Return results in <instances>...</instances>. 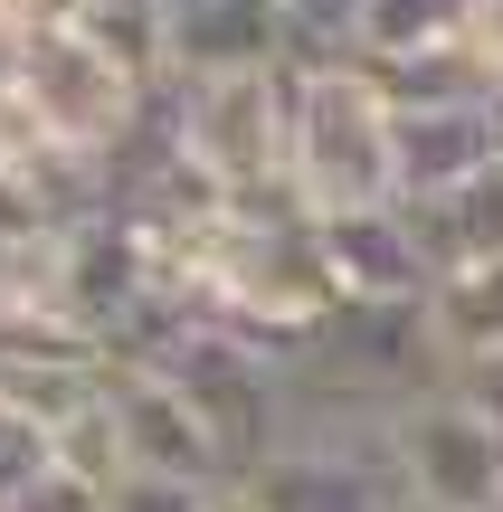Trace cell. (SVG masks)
Masks as SVG:
<instances>
[{"mask_svg": "<svg viewBox=\"0 0 503 512\" xmlns=\"http://www.w3.org/2000/svg\"><path fill=\"white\" fill-rule=\"evenodd\" d=\"M304 219H361L399 209V105L361 57H295V171H285Z\"/></svg>", "mask_w": 503, "mask_h": 512, "instance_id": "obj_1", "label": "cell"}, {"mask_svg": "<svg viewBox=\"0 0 503 512\" xmlns=\"http://www.w3.org/2000/svg\"><path fill=\"white\" fill-rule=\"evenodd\" d=\"M133 361H152L190 408H200V427L219 437V456H228V475H238V484L285 446V361H276V351H257L247 332L209 323V313H171Z\"/></svg>", "mask_w": 503, "mask_h": 512, "instance_id": "obj_2", "label": "cell"}, {"mask_svg": "<svg viewBox=\"0 0 503 512\" xmlns=\"http://www.w3.org/2000/svg\"><path fill=\"white\" fill-rule=\"evenodd\" d=\"M181 133L190 162L219 181V200H295V57L266 76H219V86H181Z\"/></svg>", "mask_w": 503, "mask_h": 512, "instance_id": "obj_3", "label": "cell"}, {"mask_svg": "<svg viewBox=\"0 0 503 512\" xmlns=\"http://www.w3.org/2000/svg\"><path fill=\"white\" fill-rule=\"evenodd\" d=\"M390 465L409 512H503V427H485L456 389L418 399L390 427Z\"/></svg>", "mask_w": 503, "mask_h": 512, "instance_id": "obj_4", "label": "cell"}, {"mask_svg": "<svg viewBox=\"0 0 503 512\" xmlns=\"http://www.w3.org/2000/svg\"><path fill=\"white\" fill-rule=\"evenodd\" d=\"M105 427H114V456H124V475L200 484V494L238 484V475H228V456H219V437L200 427V408H190L152 361H133V351H114V361H105Z\"/></svg>", "mask_w": 503, "mask_h": 512, "instance_id": "obj_5", "label": "cell"}, {"mask_svg": "<svg viewBox=\"0 0 503 512\" xmlns=\"http://www.w3.org/2000/svg\"><path fill=\"white\" fill-rule=\"evenodd\" d=\"M247 494L257 512H409L390 446H276Z\"/></svg>", "mask_w": 503, "mask_h": 512, "instance_id": "obj_6", "label": "cell"}, {"mask_svg": "<svg viewBox=\"0 0 503 512\" xmlns=\"http://www.w3.org/2000/svg\"><path fill=\"white\" fill-rule=\"evenodd\" d=\"M295 57L285 0H190L171 10V86H219V76H266Z\"/></svg>", "mask_w": 503, "mask_h": 512, "instance_id": "obj_7", "label": "cell"}, {"mask_svg": "<svg viewBox=\"0 0 503 512\" xmlns=\"http://www.w3.org/2000/svg\"><path fill=\"white\" fill-rule=\"evenodd\" d=\"M323 266H333L342 304H428V247H418L409 209H361V219H314Z\"/></svg>", "mask_w": 503, "mask_h": 512, "instance_id": "obj_8", "label": "cell"}, {"mask_svg": "<svg viewBox=\"0 0 503 512\" xmlns=\"http://www.w3.org/2000/svg\"><path fill=\"white\" fill-rule=\"evenodd\" d=\"M494 162H503L494 105H418V114H399V209L456 200Z\"/></svg>", "mask_w": 503, "mask_h": 512, "instance_id": "obj_9", "label": "cell"}, {"mask_svg": "<svg viewBox=\"0 0 503 512\" xmlns=\"http://www.w3.org/2000/svg\"><path fill=\"white\" fill-rule=\"evenodd\" d=\"M475 48V0H371L352 57L371 76L390 67H428V57H466Z\"/></svg>", "mask_w": 503, "mask_h": 512, "instance_id": "obj_10", "label": "cell"}, {"mask_svg": "<svg viewBox=\"0 0 503 512\" xmlns=\"http://www.w3.org/2000/svg\"><path fill=\"white\" fill-rule=\"evenodd\" d=\"M428 342H437V361H447V380L503 351V256L428 285Z\"/></svg>", "mask_w": 503, "mask_h": 512, "instance_id": "obj_11", "label": "cell"}, {"mask_svg": "<svg viewBox=\"0 0 503 512\" xmlns=\"http://www.w3.org/2000/svg\"><path fill=\"white\" fill-rule=\"evenodd\" d=\"M418 247H428V275H466V266H494L503 256V162L485 181H466L456 200H428L409 209Z\"/></svg>", "mask_w": 503, "mask_h": 512, "instance_id": "obj_12", "label": "cell"}, {"mask_svg": "<svg viewBox=\"0 0 503 512\" xmlns=\"http://www.w3.org/2000/svg\"><path fill=\"white\" fill-rule=\"evenodd\" d=\"M105 494H114V484L76 475V465H48L29 494H19V503H0V512H105Z\"/></svg>", "mask_w": 503, "mask_h": 512, "instance_id": "obj_13", "label": "cell"}, {"mask_svg": "<svg viewBox=\"0 0 503 512\" xmlns=\"http://www.w3.org/2000/svg\"><path fill=\"white\" fill-rule=\"evenodd\" d=\"M105 512H209L200 484H162V475H114Z\"/></svg>", "mask_w": 503, "mask_h": 512, "instance_id": "obj_14", "label": "cell"}, {"mask_svg": "<svg viewBox=\"0 0 503 512\" xmlns=\"http://www.w3.org/2000/svg\"><path fill=\"white\" fill-rule=\"evenodd\" d=\"M447 389H456V399H466L485 427H503V351H494V361H475V370H456Z\"/></svg>", "mask_w": 503, "mask_h": 512, "instance_id": "obj_15", "label": "cell"}, {"mask_svg": "<svg viewBox=\"0 0 503 512\" xmlns=\"http://www.w3.org/2000/svg\"><path fill=\"white\" fill-rule=\"evenodd\" d=\"M19 48H29V19L0 10V114H10V95H19Z\"/></svg>", "mask_w": 503, "mask_h": 512, "instance_id": "obj_16", "label": "cell"}, {"mask_svg": "<svg viewBox=\"0 0 503 512\" xmlns=\"http://www.w3.org/2000/svg\"><path fill=\"white\" fill-rule=\"evenodd\" d=\"M475 57H485L494 86H503V0H475Z\"/></svg>", "mask_w": 503, "mask_h": 512, "instance_id": "obj_17", "label": "cell"}, {"mask_svg": "<svg viewBox=\"0 0 503 512\" xmlns=\"http://www.w3.org/2000/svg\"><path fill=\"white\" fill-rule=\"evenodd\" d=\"M209 512H257V494H247V484H219V494H209Z\"/></svg>", "mask_w": 503, "mask_h": 512, "instance_id": "obj_18", "label": "cell"}, {"mask_svg": "<svg viewBox=\"0 0 503 512\" xmlns=\"http://www.w3.org/2000/svg\"><path fill=\"white\" fill-rule=\"evenodd\" d=\"M494 133H503V95H494Z\"/></svg>", "mask_w": 503, "mask_h": 512, "instance_id": "obj_19", "label": "cell"}, {"mask_svg": "<svg viewBox=\"0 0 503 512\" xmlns=\"http://www.w3.org/2000/svg\"><path fill=\"white\" fill-rule=\"evenodd\" d=\"M171 10H190V0H171Z\"/></svg>", "mask_w": 503, "mask_h": 512, "instance_id": "obj_20", "label": "cell"}, {"mask_svg": "<svg viewBox=\"0 0 503 512\" xmlns=\"http://www.w3.org/2000/svg\"><path fill=\"white\" fill-rule=\"evenodd\" d=\"M0 10H19V0H0Z\"/></svg>", "mask_w": 503, "mask_h": 512, "instance_id": "obj_21", "label": "cell"}]
</instances>
